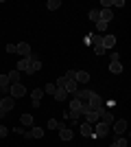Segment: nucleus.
<instances>
[{
    "instance_id": "13",
    "label": "nucleus",
    "mask_w": 131,
    "mask_h": 147,
    "mask_svg": "<svg viewBox=\"0 0 131 147\" xmlns=\"http://www.w3.org/2000/svg\"><path fill=\"white\" fill-rule=\"evenodd\" d=\"M79 132H81V136H85V138L94 136V127L90 125V123H81V127H79Z\"/></svg>"
},
{
    "instance_id": "16",
    "label": "nucleus",
    "mask_w": 131,
    "mask_h": 147,
    "mask_svg": "<svg viewBox=\"0 0 131 147\" xmlns=\"http://www.w3.org/2000/svg\"><path fill=\"white\" fill-rule=\"evenodd\" d=\"M90 94H92V90H76V92H74V99H79L81 103H87Z\"/></svg>"
},
{
    "instance_id": "6",
    "label": "nucleus",
    "mask_w": 131,
    "mask_h": 147,
    "mask_svg": "<svg viewBox=\"0 0 131 147\" xmlns=\"http://www.w3.org/2000/svg\"><path fill=\"white\" fill-rule=\"evenodd\" d=\"M100 46H103L105 51L114 49V46H116V35H114V33H105V35H103V40H100Z\"/></svg>"
},
{
    "instance_id": "24",
    "label": "nucleus",
    "mask_w": 131,
    "mask_h": 147,
    "mask_svg": "<svg viewBox=\"0 0 131 147\" xmlns=\"http://www.w3.org/2000/svg\"><path fill=\"white\" fill-rule=\"evenodd\" d=\"M59 7H61L59 0H48V2H46V9H48V11H57Z\"/></svg>"
},
{
    "instance_id": "3",
    "label": "nucleus",
    "mask_w": 131,
    "mask_h": 147,
    "mask_svg": "<svg viewBox=\"0 0 131 147\" xmlns=\"http://www.w3.org/2000/svg\"><path fill=\"white\" fill-rule=\"evenodd\" d=\"M94 138H105L107 134H109V125H105V123H94Z\"/></svg>"
},
{
    "instance_id": "10",
    "label": "nucleus",
    "mask_w": 131,
    "mask_h": 147,
    "mask_svg": "<svg viewBox=\"0 0 131 147\" xmlns=\"http://www.w3.org/2000/svg\"><path fill=\"white\" fill-rule=\"evenodd\" d=\"M9 88H11V81H9V77L7 75H0V94H9Z\"/></svg>"
},
{
    "instance_id": "28",
    "label": "nucleus",
    "mask_w": 131,
    "mask_h": 147,
    "mask_svg": "<svg viewBox=\"0 0 131 147\" xmlns=\"http://www.w3.org/2000/svg\"><path fill=\"white\" fill-rule=\"evenodd\" d=\"M100 9H112V0H100Z\"/></svg>"
},
{
    "instance_id": "33",
    "label": "nucleus",
    "mask_w": 131,
    "mask_h": 147,
    "mask_svg": "<svg viewBox=\"0 0 131 147\" xmlns=\"http://www.w3.org/2000/svg\"><path fill=\"white\" fill-rule=\"evenodd\" d=\"M48 129H57V121H55V119H50V121H48Z\"/></svg>"
},
{
    "instance_id": "20",
    "label": "nucleus",
    "mask_w": 131,
    "mask_h": 147,
    "mask_svg": "<svg viewBox=\"0 0 131 147\" xmlns=\"http://www.w3.org/2000/svg\"><path fill=\"white\" fill-rule=\"evenodd\" d=\"M87 18H90V22H92V24H96V22L100 20V9H92V11L87 13Z\"/></svg>"
},
{
    "instance_id": "35",
    "label": "nucleus",
    "mask_w": 131,
    "mask_h": 147,
    "mask_svg": "<svg viewBox=\"0 0 131 147\" xmlns=\"http://www.w3.org/2000/svg\"><path fill=\"white\" fill-rule=\"evenodd\" d=\"M0 105H2V94H0Z\"/></svg>"
},
{
    "instance_id": "32",
    "label": "nucleus",
    "mask_w": 131,
    "mask_h": 147,
    "mask_svg": "<svg viewBox=\"0 0 131 147\" xmlns=\"http://www.w3.org/2000/svg\"><path fill=\"white\" fill-rule=\"evenodd\" d=\"M112 7H125V0H112Z\"/></svg>"
},
{
    "instance_id": "23",
    "label": "nucleus",
    "mask_w": 131,
    "mask_h": 147,
    "mask_svg": "<svg viewBox=\"0 0 131 147\" xmlns=\"http://www.w3.org/2000/svg\"><path fill=\"white\" fill-rule=\"evenodd\" d=\"M31 138H44V129L42 127H31Z\"/></svg>"
},
{
    "instance_id": "7",
    "label": "nucleus",
    "mask_w": 131,
    "mask_h": 147,
    "mask_svg": "<svg viewBox=\"0 0 131 147\" xmlns=\"http://www.w3.org/2000/svg\"><path fill=\"white\" fill-rule=\"evenodd\" d=\"M57 129H59V138H61V141H72L74 132H72V129H68L63 123H57Z\"/></svg>"
},
{
    "instance_id": "31",
    "label": "nucleus",
    "mask_w": 131,
    "mask_h": 147,
    "mask_svg": "<svg viewBox=\"0 0 131 147\" xmlns=\"http://www.w3.org/2000/svg\"><path fill=\"white\" fill-rule=\"evenodd\" d=\"M9 132H11V129H7L5 125H0V138H5V136L9 134Z\"/></svg>"
},
{
    "instance_id": "9",
    "label": "nucleus",
    "mask_w": 131,
    "mask_h": 147,
    "mask_svg": "<svg viewBox=\"0 0 131 147\" xmlns=\"http://www.w3.org/2000/svg\"><path fill=\"white\" fill-rule=\"evenodd\" d=\"M114 132L116 136H122L127 132V119H118V121H114Z\"/></svg>"
},
{
    "instance_id": "25",
    "label": "nucleus",
    "mask_w": 131,
    "mask_h": 147,
    "mask_svg": "<svg viewBox=\"0 0 131 147\" xmlns=\"http://www.w3.org/2000/svg\"><path fill=\"white\" fill-rule=\"evenodd\" d=\"M109 147H127V138H125V136H118V138H116Z\"/></svg>"
},
{
    "instance_id": "8",
    "label": "nucleus",
    "mask_w": 131,
    "mask_h": 147,
    "mask_svg": "<svg viewBox=\"0 0 131 147\" xmlns=\"http://www.w3.org/2000/svg\"><path fill=\"white\" fill-rule=\"evenodd\" d=\"M98 121L105 123V125H112V123H114V114H112L109 110H105V108H103V110H98Z\"/></svg>"
},
{
    "instance_id": "18",
    "label": "nucleus",
    "mask_w": 131,
    "mask_h": 147,
    "mask_svg": "<svg viewBox=\"0 0 131 147\" xmlns=\"http://www.w3.org/2000/svg\"><path fill=\"white\" fill-rule=\"evenodd\" d=\"M15 70H20V73H29V57H22V59L18 61Z\"/></svg>"
},
{
    "instance_id": "26",
    "label": "nucleus",
    "mask_w": 131,
    "mask_h": 147,
    "mask_svg": "<svg viewBox=\"0 0 131 147\" xmlns=\"http://www.w3.org/2000/svg\"><path fill=\"white\" fill-rule=\"evenodd\" d=\"M94 26H96V31H98V33H105V31H107V26H109V24H107V22H103V20H98V22H96Z\"/></svg>"
},
{
    "instance_id": "17",
    "label": "nucleus",
    "mask_w": 131,
    "mask_h": 147,
    "mask_svg": "<svg viewBox=\"0 0 131 147\" xmlns=\"http://www.w3.org/2000/svg\"><path fill=\"white\" fill-rule=\"evenodd\" d=\"M83 123H90V125L98 123V112H96V110H90V112L85 114V121H83Z\"/></svg>"
},
{
    "instance_id": "22",
    "label": "nucleus",
    "mask_w": 131,
    "mask_h": 147,
    "mask_svg": "<svg viewBox=\"0 0 131 147\" xmlns=\"http://www.w3.org/2000/svg\"><path fill=\"white\" fill-rule=\"evenodd\" d=\"M33 121H35V119H33V114H31V112L22 114V125H24V127H31V125H33Z\"/></svg>"
},
{
    "instance_id": "30",
    "label": "nucleus",
    "mask_w": 131,
    "mask_h": 147,
    "mask_svg": "<svg viewBox=\"0 0 131 147\" xmlns=\"http://www.w3.org/2000/svg\"><path fill=\"white\" fill-rule=\"evenodd\" d=\"M5 51L9 53V55H13V53H15V44H7V46H5Z\"/></svg>"
},
{
    "instance_id": "19",
    "label": "nucleus",
    "mask_w": 131,
    "mask_h": 147,
    "mask_svg": "<svg viewBox=\"0 0 131 147\" xmlns=\"http://www.w3.org/2000/svg\"><path fill=\"white\" fill-rule=\"evenodd\" d=\"M53 97H55V101H66V99H68V92L63 90V88H55V94H53Z\"/></svg>"
},
{
    "instance_id": "4",
    "label": "nucleus",
    "mask_w": 131,
    "mask_h": 147,
    "mask_svg": "<svg viewBox=\"0 0 131 147\" xmlns=\"http://www.w3.org/2000/svg\"><path fill=\"white\" fill-rule=\"evenodd\" d=\"M39 70H42V59L37 55H31L29 57V75H35Z\"/></svg>"
},
{
    "instance_id": "5",
    "label": "nucleus",
    "mask_w": 131,
    "mask_h": 147,
    "mask_svg": "<svg viewBox=\"0 0 131 147\" xmlns=\"http://www.w3.org/2000/svg\"><path fill=\"white\" fill-rule=\"evenodd\" d=\"M15 53H20V57H31L33 49L29 42H20V44H15Z\"/></svg>"
},
{
    "instance_id": "14",
    "label": "nucleus",
    "mask_w": 131,
    "mask_h": 147,
    "mask_svg": "<svg viewBox=\"0 0 131 147\" xmlns=\"http://www.w3.org/2000/svg\"><path fill=\"white\" fill-rule=\"evenodd\" d=\"M42 97H44V90H42V88H35V90L31 92V99H33V105H35V108H37V105H39V101H42Z\"/></svg>"
},
{
    "instance_id": "29",
    "label": "nucleus",
    "mask_w": 131,
    "mask_h": 147,
    "mask_svg": "<svg viewBox=\"0 0 131 147\" xmlns=\"http://www.w3.org/2000/svg\"><path fill=\"white\" fill-rule=\"evenodd\" d=\"M94 53H96V55H105L107 51H105V49H103V46L98 44V46H94Z\"/></svg>"
},
{
    "instance_id": "34",
    "label": "nucleus",
    "mask_w": 131,
    "mask_h": 147,
    "mask_svg": "<svg viewBox=\"0 0 131 147\" xmlns=\"http://www.w3.org/2000/svg\"><path fill=\"white\" fill-rule=\"evenodd\" d=\"M83 44H85V46H92V42H90V35L83 37Z\"/></svg>"
},
{
    "instance_id": "2",
    "label": "nucleus",
    "mask_w": 131,
    "mask_h": 147,
    "mask_svg": "<svg viewBox=\"0 0 131 147\" xmlns=\"http://www.w3.org/2000/svg\"><path fill=\"white\" fill-rule=\"evenodd\" d=\"M103 103H105V101H103V97H100V94H96V92H92V94H90V99H87V105H90V108H92V110H103Z\"/></svg>"
},
{
    "instance_id": "21",
    "label": "nucleus",
    "mask_w": 131,
    "mask_h": 147,
    "mask_svg": "<svg viewBox=\"0 0 131 147\" xmlns=\"http://www.w3.org/2000/svg\"><path fill=\"white\" fill-rule=\"evenodd\" d=\"M7 77H9V81H11V84H20V77H22V73L13 68V70H11L9 75H7Z\"/></svg>"
},
{
    "instance_id": "12",
    "label": "nucleus",
    "mask_w": 131,
    "mask_h": 147,
    "mask_svg": "<svg viewBox=\"0 0 131 147\" xmlns=\"http://www.w3.org/2000/svg\"><path fill=\"white\" fill-rule=\"evenodd\" d=\"M109 73H114V75L122 73V64H120V59H109Z\"/></svg>"
},
{
    "instance_id": "11",
    "label": "nucleus",
    "mask_w": 131,
    "mask_h": 147,
    "mask_svg": "<svg viewBox=\"0 0 131 147\" xmlns=\"http://www.w3.org/2000/svg\"><path fill=\"white\" fill-rule=\"evenodd\" d=\"M13 105H15V99L13 97H2V105H0V110H5V112H11L13 110Z\"/></svg>"
},
{
    "instance_id": "1",
    "label": "nucleus",
    "mask_w": 131,
    "mask_h": 147,
    "mask_svg": "<svg viewBox=\"0 0 131 147\" xmlns=\"http://www.w3.org/2000/svg\"><path fill=\"white\" fill-rule=\"evenodd\" d=\"M9 97H13V99H22V97H26V88H24V84L20 81V84H11V88H9Z\"/></svg>"
},
{
    "instance_id": "15",
    "label": "nucleus",
    "mask_w": 131,
    "mask_h": 147,
    "mask_svg": "<svg viewBox=\"0 0 131 147\" xmlns=\"http://www.w3.org/2000/svg\"><path fill=\"white\" fill-rule=\"evenodd\" d=\"M74 81L76 84H87V81H90V75H87L85 70H76L74 73Z\"/></svg>"
},
{
    "instance_id": "27",
    "label": "nucleus",
    "mask_w": 131,
    "mask_h": 147,
    "mask_svg": "<svg viewBox=\"0 0 131 147\" xmlns=\"http://www.w3.org/2000/svg\"><path fill=\"white\" fill-rule=\"evenodd\" d=\"M42 90H44V92H48V94H55V84H46Z\"/></svg>"
}]
</instances>
